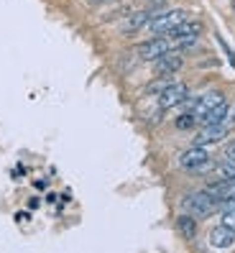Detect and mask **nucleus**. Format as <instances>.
Here are the masks:
<instances>
[{
    "mask_svg": "<svg viewBox=\"0 0 235 253\" xmlns=\"http://www.w3.org/2000/svg\"><path fill=\"white\" fill-rule=\"evenodd\" d=\"M225 121H230V105L223 100V102H217L215 108H210V110H204L202 115H197V123L199 126H210V123H225Z\"/></svg>",
    "mask_w": 235,
    "mask_h": 253,
    "instance_id": "1a4fd4ad",
    "label": "nucleus"
},
{
    "mask_svg": "<svg viewBox=\"0 0 235 253\" xmlns=\"http://www.w3.org/2000/svg\"><path fill=\"white\" fill-rule=\"evenodd\" d=\"M90 3H102V0H90Z\"/></svg>",
    "mask_w": 235,
    "mask_h": 253,
    "instance_id": "dca6fc26",
    "label": "nucleus"
},
{
    "mask_svg": "<svg viewBox=\"0 0 235 253\" xmlns=\"http://www.w3.org/2000/svg\"><path fill=\"white\" fill-rule=\"evenodd\" d=\"M179 164H182V169H187V171L202 174V169L210 167V151L202 143H195L192 148H187V151L179 156Z\"/></svg>",
    "mask_w": 235,
    "mask_h": 253,
    "instance_id": "7ed1b4c3",
    "label": "nucleus"
},
{
    "mask_svg": "<svg viewBox=\"0 0 235 253\" xmlns=\"http://www.w3.org/2000/svg\"><path fill=\"white\" fill-rule=\"evenodd\" d=\"M220 222H223V225H228L230 230H235V210H225V212H223V220H220Z\"/></svg>",
    "mask_w": 235,
    "mask_h": 253,
    "instance_id": "4468645a",
    "label": "nucleus"
},
{
    "mask_svg": "<svg viewBox=\"0 0 235 253\" xmlns=\"http://www.w3.org/2000/svg\"><path fill=\"white\" fill-rule=\"evenodd\" d=\"M189 16H187V10H158V13H154L151 16V21L146 23V28L143 31H149V34H154V36H164V34H169L174 26H179L182 21H187Z\"/></svg>",
    "mask_w": 235,
    "mask_h": 253,
    "instance_id": "f257e3e1",
    "label": "nucleus"
},
{
    "mask_svg": "<svg viewBox=\"0 0 235 253\" xmlns=\"http://www.w3.org/2000/svg\"><path fill=\"white\" fill-rule=\"evenodd\" d=\"M187 95H189V87L184 84V82H169L164 90L158 92V108L161 110H171V108H176V105H182V102L187 100Z\"/></svg>",
    "mask_w": 235,
    "mask_h": 253,
    "instance_id": "20e7f679",
    "label": "nucleus"
},
{
    "mask_svg": "<svg viewBox=\"0 0 235 253\" xmlns=\"http://www.w3.org/2000/svg\"><path fill=\"white\" fill-rule=\"evenodd\" d=\"M138 56L143 62H156L158 56H164L166 51H171V39L169 36H154L151 41H143L138 43Z\"/></svg>",
    "mask_w": 235,
    "mask_h": 253,
    "instance_id": "39448f33",
    "label": "nucleus"
},
{
    "mask_svg": "<svg viewBox=\"0 0 235 253\" xmlns=\"http://www.w3.org/2000/svg\"><path fill=\"white\" fill-rule=\"evenodd\" d=\"M184 67V56L176 54V51H166L164 56H158L154 62V72L158 74V77H169V74L179 72Z\"/></svg>",
    "mask_w": 235,
    "mask_h": 253,
    "instance_id": "423d86ee",
    "label": "nucleus"
},
{
    "mask_svg": "<svg viewBox=\"0 0 235 253\" xmlns=\"http://www.w3.org/2000/svg\"><path fill=\"white\" fill-rule=\"evenodd\" d=\"M174 126L179 128V130H189V128L197 126V115H195V113H184V115H179V118L174 121Z\"/></svg>",
    "mask_w": 235,
    "mask_h": 253,
    "instance_id": "ddd939ff",
    "label": "nucleus"
},
{
    "mask_svg": "<svg viewBox=\"0 0 235 253\" xmlns=\"http://www.w3.org/2000/svg\"><path fill=\"white\" fill-rule=\"evenodd\" d=\"M210 246L217 248V251L233 248V246H235V230H230L228 225H223V222H220L217 228L210 230Z\"/></svg>",
    "mask_w": 235,
    "mask_h": 253,
    "instance_id": "6e6552de",
    "label": "nucleus"
},
{
    "mask_svg": "<svg viewBox=\"0 0 235 253\" xmlns=\"http://www.w3.org/2000/svg\"><path fill=\"white\" fill-rule=\"evenodd\" d=\"M154 13H158V10H151V8H149V10H138V13H133V16H128V18H125V23L120 26V31H123L125 36L141 31V28H146V23L151 21Z\"/></svg>",
    "mask_w": 235,
    "mask_h": 253,
    "instance_id": "9d476101",
    "label": "nucleus"
},
{
    "mask_svg": "<svg viewBox=\"0 0 235 253\" xmlns=\"http://www.w3.org/2000/svg\"><path fill=\"white\" fill-rule=\"evenodd\" d=\"M199 34H202V23H199V21H189V18H187V21H182L179 26H174L171 31L166 34V36H169L171 41H176V39H187V36H199Z\"/></svg>",
    "mask_w": 235,
    "mask_h": 253,
    "instance_id": "9b49d317",
    "label": "nucleus"
},
{
    "mask_svg": "<svg viewBox=\"0 0 235 253\" xmlns=\"http://www.w3.org/2000/svg\"><path fill=\"white\" fill-rule=\"evenodd\" d=\"M228 133H230V121H225V123H210V126H204L197 133V143H202V146L217 143V141H223Z\"/></svg>",
    "mask_w": 235,
    "mask_h": 253,
    "instance_id": "0eeeda50",
    "label": "nucleus"
},
{
    "mask_svg": "<svg viewBox=\"0 0 235 253\" xmlns=\"http://www.w3.org/2000/svg\"><path fill=\"white\" fill-rule=\"evenodd\" d=\"M176 230H179L184 238H195L197 235V217L189 215V212H182L176 217Z\"/></svg>",
    "mask_w": 235,
    "mask_h": 253,
    "instance_id": "f8f14e48",
    "label": "nucleus"
},
{
    "mask_svg": "<svg viewBox=\"0 0 235 253\" xmlns=\"http://www.w3.org/2000/svg\"><path fill=\"white\" fill-rule=\"evenodd\" d=\"M225 159L235 164V138H233V141L228 143V148H225Z\"/></svg>",
    "mask_w": 235,
    "mask_h": 253,
    "instance_id": "2eb2a0df",
    "label": "nucleus"
},
{
    "mask_svg": "<svg viewBox=\"0 0 235 253\" xmlns=\"http://www.w3.org/2000/svg\"><path fill=\"white\" fill-rule=\"evenodd\" d=\"M182 207H184V212L195 215V217H210L217 210V200L210 195L207 189H202V192H192V195H187L182 200Z\"/></svg>",
    "mask_w": 235,
    "mask_h": 253,
    "instance_id": "f03ea898",
    "label": "nucleus"
}]
</instances>
